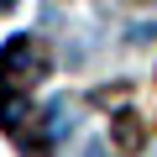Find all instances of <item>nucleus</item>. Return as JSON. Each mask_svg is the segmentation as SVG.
Instances as JSON below:
<instances>
[{
	"instance_id": "f257e3e1",
	"label": "nucleus",
	"mask_w": 157,
	"mask_h": 157,
	"mask_svg": "<svg viewBox=\"0 0 157 157\" xmlns=\"http://www.w3.org/2000/svg\"><path fill=\"white\" fill-rule=\"evenodd\" d=\"M110 136H115V147H121V152H136V147H141V121H136V110H115Z\"/></svg>"
},
{
	"instance_id": "f03ea898",
	"label": "nucleus",
	"mask_w": 157,
	"mask_h": 157,
	"mask_svg": "<svg viewBox=\"0 0 157 157\" xmlns=\"http://www.w3.org/2000/svg\"><path fill=\"white\" fill-rule=\"evenodd\" d=\"M11 6H16V0H0V16H6V11H11Z\"/></svg>"
}]
</instances>
